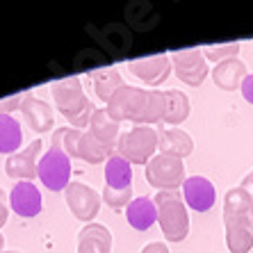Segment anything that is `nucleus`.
<instances>
[{"label":"nucleus","mask_w":253,"mask_h":253,"mask_svg":"<svg viewBox=\"0 0 253 253\" xmlns=\"http://www.w3.org/2000/svg\"><path fill=\"white\" fill-rule=\"evenodd\" d=\"M240 91H242V98L247 100L249 105H253V73H249V76L244 78V83H242Z\"/></svg>","instance_id":"obj_32"},{"label":"nucleus","mask_w":253,"mask_h":253,"mask_svg":"<svg viewBox=\"0 0 253 253\" xmlns=\"http://www.w3.org/2000/svg\"><path fill=\"white\" fill-rule=\"evenodd\" d=\"M160 132V144L158 151L160 155H171V158L185 160L187 155H192L194 151V139L189 137V132L180 128H167V130H158Z\"/></svg>","instance_id":"obj_16"},{"label":"nucleus","mask_w":253,"mask_h":253,"mask_svg":"<svg viewBox=\"0 0 253 253\" xmlns=\"http://www.w3.org/2000/svg\"><path fill=\"white\" fill-rule=\"evenodd\" d=\"M23 144V130L12 114H0V153L14 155Z\"/></svg>","instance_id":"obj_21"},{"label":"nucleus","mask_w":253,"mask_h":253,"mask_svg":"<svg viewBox=\"0 0 253 253\" xmlns=\"http://www.w3.org/2000/svg\"><path fill=\"white\" fill-rule=\"evenodd\" d=\"M21 114H23L25 124L30 126V130L35 132H50L53 130V107L48 105L46 100L35 98V96H25L21 103Z\"/></svg>","instance_id":"obj_14"},{"label":"nucleus","mask_w":253,"mask_h":253,"mask_svg":"<svg viewBox=\"0 0 253 253\" xmlns=\"http://www.w3.org/2000/svg\"><path fill=\"white\" fill-rule=\"evenodd\" d=\"M80 135H83V130L78 128H57L53 132V139H50V148L55 151H62L64 155L69 158H78V141H80Z\"/></svg>","instance_id":"obj_26"},{"label":"nucleus","mask_w":253,"mask_h":253,"mask_svg":"<svg viewBox=\"0 0 253 253\" xmlns=\"http://www.w3.org/2000/svg\"><path fill=\"white\" fill-rule=\"evenodd\" d=\"M189 98L187 94H183L180 89H167L165 91V124L169 126H180L183 121H187L189 117Z\"/></svg>","instance_id":"obj_20"},{"label":"nucleus","mask_w":253,"mask_h":253,"mask_svg":"<svg viewBox=\"0 0 253 253\" xmlns=\"http://www.w3.org/2000/svg\"><path fill=\"white\" fill-rule=\"evenodd\" d=\"M2 253H21V251H2Z\"/></svg>","instance_id":"obj_37"},{"label":"nucleus","mask_w":253,"mask_h":253,"mask_svg":"<svg viewBox=\"0 0 253 253\" xmlns=\"http://www.w3.org/2000/svg\"><path fill=\"white\" fill-rule=\"evenodd\" d=\"M37 176L50 192H64L71 183V158L62 151L50 148L39 158Z\"/></svg>","instance_id":"obj_6"},{"label":"nucleus","mask_w":253,"mask_h":253,"mask_svg":"<svg viewBox=\"0 0 253 253\" xmlns=\"http://www.w3.org/2000/svg\"><path fill=\"white\" fill-rule=\"evenodd\" d=\"M25 94H16V96H9V98L0 100V114H12V110H21V103H23Z\"/></svg>","instance_id":"obj_30"},{"label":"nucleus","mask_w":253,"mask_h":253,"mask_svg":"<svg viewBox=\"0 0 253 253\" xmlns=\"http://www.w3.org/2000/svg\"><path fill=\"white\" fill-rule=\"evenodd\" d=\"M176 78L187 87H201L208 78V59L203 57L199 48H185V50H173L169 55Z\"/></svg>","instance_id":"obj_7"},{"label":"nucleus","mask_w":253,"mask_h":253,"mask_svg":"<svg viewBox=\"0 0 253 253\" xmlns=\"http://www.w3.org/2000/svg\"><path fill=\"white\" fill-rule=\"evenodd\" d=\"M171 69V57L167 53L160 55H148V57H139V59H130L128 62V71L135 78H139L144 84H151V87H158L169 78Z\"/></svg>","instance_id":"obj_10"},{"label":"nucleus","mask_w":253,"mask_h":253,"mask_svg":"<svg viewBox=\"0 0 253 253\" xmlns=\"http://www.w3.org/2000/svg\"><path fill=\"white\" fill-rule=\"evenodd\" d=\"M114 155L112 146H105L103 141H98L91 132H83L80 141H78V158L89 162V165H100Z\"/></svg>","instance_id":"obj_23"},{"label":"nucleus","mask_w":253,"mask_h":253,"mask_svg":"<svg viewBox=\"0 0 253 253\" xmlns=\"http://www.w3.org/2000/svg\"><path fill=\"white\" fill-rule=\"evenodd\" d=\"M105 187L112 189H126L132 187V165L119 158L117 153L107 160L105 165Z\"/></svg>","instance_id":"obj_24"},{"label":"nucleus","mask_w":253,"mask_h":253,"mask_svg":"<svg viewBox=\"0 0 253 253\" xmlns=\"http://www.w3.org/2000/svg\"><path fill=\"white\" fill-rule=\"evenodd\" d=\"M148 103V91L139 87H132V84H124L114 91V96L107 100V114L114 119V121H132L135 126H139L141 117H144V110H146Z\"/></svg>","instance_id":"obj_4"},{"label":"nucleus","mask_w":253,"mask_h":253,"mask_svg":"<svg viewBox=\"0 0 253 253\" xmlns=\"http://www.w3.org/2000/svg\"><path fill=\"white\" fill-rule=\"evenodd\" d=\"M9 208L23 219L37 217L43 208V199L39 187H35V183H25V180L16 183L12 187V192H9Z\"/></svg>","instance_id":"obj_12"},{"label":"nucleus","mask_w":253,"mask_h":253,"mask_svg":"<svg viewBox=\"0 0 253 253\" xmlns=\"http://www.w3.org/2000/svg\"><path fill=\"white\" fill-rule=\"evenodd\" d=\"M146 180L158 192H176L187 180L185 176V162L171 155H155L146 165Z\"/></svg>","instance_id":"obj_5"},{"label":"nucleus","mask_w":253,"mask_h":253,"mask_svg":"<svg viewBox=\"0 0 253 253\" xmlns=\"http://www.w3.org/2000/svg\"><path fill=\"white\" fill-rule=\"evenodd\" d=\"M253 194L244 187H230L224 194V217H249Z\"/></svg>","instance_id":"obj_25"},{"label":"nucleus","mask_w":253,"mask_h":253,"mask_svg":"<svg viewBox=\"0 0 253 253\" xmlns=\"http://www.w3.org/2000/svg\"><path fill=\"white\" fill-rule=\"evenodd\" d=\"M240 187H244V189H247V192H251V194H253V171H251V173H249L247 178H244V180H242V185H240Z\"/></svg>","instance_id":"obj_34"},{"label":"nucleus","mask_w":253,"mask_h":253,"mask_svg":"<svg viewBox=\"0 0 253 253\" xmlns=\"http://www.w3.org/2000/svg\"><path fill=\"white\" fill-rule=\"evenodd\" d=\"M183 201L194 212H208L217 201V187L206 176H187L183 183Z\"/></svg>","instance_id":"obj_11"},{"label":"nucleus","mask_w":253,"mask_h":253,"mask_svg":"<svg viewBox=\"0 0 253 253\" xmlns=\"http://www.w3.org/2000/svg\"><path fill=\"white\" fill-rule=\"evenodd\" d=\"M165 119V91H148V103L139 126H153Z\"/></svg>","instance_id":"obj_27"},{"label":"nucleus","mask_w":253,"mask_h":253,"mask_svg":"<svg viewBox=\"0 0 253 253\" xmlns=\"http://www.w3.org/2000/svg\"><path fill=\"white\" fill-rule=\"evenodd\" d=\"M247 76H249L247 64L237 57L224 59V62L214 64V69H212V83L217 84L219 89H224V91H235V89H240Z\"/></svg>","instance_id":"obj_15"},{"label":"nucleus","mask_w":253,"mask_h":253,"mask_svg":"<svg viewBox=\"0 0 253 253\" xmlns=\"http://www.w3.org/2000/svg\"><path fill=\"white\" fill-rule=\"evenodd\" d=\"M7 217H9V196L0 187V228L7 224Z\"/></svg>","instance_id":"obj_31"},{"label":"nucleus","mask_w":253,"mask_h":253,"mask_svg":"<svg viewBox=\"0 0 253 253\" xmlns=\"http://www.w3.org/2000/svg\"><path fill=\"white\" fill-rule=\"evenodd\" d=\"M158 144L160 132L153 126H132L128 132H121L114 153L130 165H148L158 155Z\"/></svg>","instance_id":"obj_3"},{"label":"nucleus","mask_w":253,"mask_h":253,"mask_svg":"<svg viewBox=\"0 0 253 253\" xmlns=\"http://www.w3.org/2000/svg\"><path fill=\"white\" fill-rule=\"evenodd\" d=\"M89 76L94 78V91H96V96H98L103 103H107V100L114 96V91L126 84L124 78H121V73H119L114 66L96 69V71H91Z\"/></svg>","instance_id":"obj_22"},{"label":"nucleus","mask_w":253,"mask_h":253,"mask_svg":"<svg viewBox=\"0 0 253 253\" xmlns=\"http://www.w3.org/2000/svg\"><path fill=\"white\" fill-rule=\"evenodd\" d=\"M42 148H43V141H42V137H37V139L30 141L23 151H18V153L9 155V158H7V162H5L7 176L12 178V180H16V183H21V180L32 183V180H35V176H37L39 158L43 155Z\"/></svg>","instance_id":"obj_9"},{"label":"nucleus","mask_w":253,"mask_h":253,"mask_svg":"<svg viewBox=\"0 0 253 253\" xmlns=\"http://www.w3.org/2000/svg\"><path fill=\"white\" fill-rule=\"evenodd\" d=\"M100 199L105 201L112 210H124L132 203V187L126 189H112V187H103V196Z\"/></svg>","instance_id":"obj_29"},{"label":"nucleus","mask_w":253,"mask_h":253,"mask_svg":"<svg viewBox=\"0 0 253 253\" xmlns=\"http://www.w3.org/2000/svg\"><path fill=\"white\" fill-rule=\"evenodd\" d=\"M53 100L57 112L69 121L73 128H84L94 117V105L84 96L80 78H62L53 84Z\"/></svg>","instance_id":"obj_1"},{"label":"nucleus","mask_w":253,"mask_h":253,"mask_svg":"<svg viewBox=\"0 0 253 253\" xmlns=\"http://www.w3.org/2000/svg\"><path fill=\"white\" fill-rule=\"evenodd\" d=\"M158 208V224L167 242H183L189 235V212L185 201L178 192H158L155 194Z\"/></svg>","instance_id":"obj_2"},{"label":"nucleus","mask_w":253,"mask_h":253,"mask_svg":"<svg viewBox=\"0 0 253 253\" xmlns=\"http://www.w3.org/2000/svg\"><path fill=\"white\" fill-rule=\"evenodd\" d=\"M2 247H5V237H2V233H0V253H2Z\"/></svg>","instance_id":"obj_35"},{"label":"nucleus","mask_w":253,"mask_h":253,"mask_svg":"<svg viewBox=\"0 0 253 253\" xmlns=\"http://www.w3.org/2000/svg\"><path fill=\"white\" fill-rule=\"evenodd\" d=\"M226 247L230 253H249L253 249L251 217H224Z\"/></svg>","instance_id":"obj_13"},{"label":"nucleus","mask_w":253,"mask_h":253,"mask_svg":"<svg viewBox=\"0 0 253 253\" xmlns=\"http://www.w3.org/2000/svg\"><path fill=\"white\" fill-rule=\"evenodd\" d=\"M249 217H251V224H253V206H251V212H249Z\"/></svg>","instance_id":"obj_36"},{"label":"nucleus","mask_w":253,"mask_h":253,"mask_svg":"<svg viewBox=\"0 0 253 253\" xmlns=\"http://www.w3.org/2000/svg\"><path fill=\"white\" fill-rule=\"evenodd\" d=\"M201 53L206 59H212L214 64L224 62V59H233L240 53V42H228V43H217V46H206L201 48Z\"/></svg>","instance_id":"obj_28"},{"label":"nucleus","mask_w":253,"mask_h":253,"mask_svg":"<svg viewBox=\"0 0 253 253\" xmlns=\"http://www.w3.org/2000/svg\"><path fill=\"white\" fill-rule=\"evenodd\" d=\"M139 253H169V247H167L165 242H151Z\"/></svg>","instance_id":"obj_33"},{"label":"nucleus","mask_w":253,"mask_h":253,"mask_svg":"<svg viewBox=\"0 0 253 253\" xmlns=\"http://www.w3.org/2000/svg\"><path fill=\"white\" fill-rule=\"evenodd\" d=\"M64 199H66V206H69L71 214L78 221H84V224H91L96 219V214L100 210V201H103L98 192H94L89 185L73 183V180L64 189Z\"/></svg>","instance_id":"obj_8"},{"label":"nucleus","mask_w":253,"mask_h":253,"mask_svg":"<svg viewBox=\"0 0 253 253\" xmlns=\"http://www.w3.org/2000/svg\"><path fill=\"white\" fill-rule=\"evenodd\" d=\"M126 217L128 224L135 230H148L153 224H158V208L151 196H137L126 208Z\"/></svg>","instance_id":"obj_18"},{"label":"nucleus","mask_w":253,"mask_h":253,"mask_svg":"<svg viewBox=\"0 0 253 253\" xmlns=\"http://www.w3.org/2000/svg\"><path fill=\"white\" fill-rule=\"evenodd\" d=\"M119 126L121 124L114 121V119L107 114L105 107H100V110L94 112L91 121H89V132H91L98 141H103L105 146H112L114 151H117V141H119V137H121Z\"/></svg>","instance_id":"obj_19"},{"label":"nucleus","mask_w":253,"mask_h":253,"mask_svg":"<svg viewBox=\"0 0 253 253\" xmlns=\"http://www.w3.org/2000/svg\"><path fill=\"white\" fill-rule=\"evenodd\" d=\"M78 253H112V233L103 224H87L78 233Z\"/></svg>","instance_id":"obj_17"}]
</instances>
